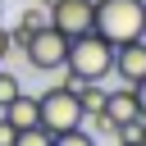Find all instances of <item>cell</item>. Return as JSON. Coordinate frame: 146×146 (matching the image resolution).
<instances>
[{"mask_svg":"<svg viewBox=\"0 0 146 146\" xmlns=\"http://www.w3.org/2000/svg\"><path fill=\"white\" fill-rule=\"evenodd\" d=\"M9 141H14V123L0 114V146H9Z\"/></svg>","mask_w":146,"mask_h":146,"instance_id":"cell-14","label":"cell"},{"mask_svg":"<svg viewBox=\"0 0 146 146\" xmlns=\"http://www.w3.org/2000/svg\"><path fill=\"white\" fill-rule=\"evenodd\" d=\"M50 27L64 36L91 32V0H50Z\"/></svg>","mask_w":146,"mask_h":146,"instance_id":"cell-5","label":"cell"},{"mask_svg":"<svg viewBox=\"0 0 146 146\" xmlns=\"http://www.w3.org/2000/svg\"><path fill=\"white\" fill-rule=\"evenodd\" d=\"M9 50H14V41H9V32L0 27V64H5V55H9Z\"/></svg>","mask_w":146,"mask_h":146,"instance_id":"cell-15","label":"cell"},{"mask_svg":"<svg viewBox=\"0 0 146 146\" xmlns=\"http://www.w3.org/2000/svg\"><path fill=\"white\" fill-rule=\"evenodd\" d=\"M36 114H41V128H46V132H68V128H82L78 87L59 82V87L41 91V96H36Z\"/></svg>","mask_w":146,"mask_h":146,"instance_id":"cell-3","label":"cell"},{"mask_svg":"<svg viewBox=\"0 0 146 146\" xmlns=\"http://www.w3.org/2000/svg\"><path fill=\"white\" fill-rule=\"evenodd\" d=\"M110 68H114L128 87H132V82H141V78H146V41H141V36H137V41H119V46H114V64H110Z\"/></svg>","mask_w":146,"mask_h":146,"instance_id":"cell-6","label":"cell"},{"mask_svg":"<svg viewBox=\"0 0 146 146\" xmlns=\"http://www.w3.org/2000/svg\"><path fill=\"white\" fill-rule=\"evenodd\" d=\"M114 64V46L100 36V32H78L68 36V55H64V73H68V87L78 82H100Z\"/></svg>","mask_w":146,"mask_h":146,"instance_id":"cell-2","label":"cell"},{"mask_svg":"<svg viewBox=\"0 0 146 146\" xmlns=\"http://www.w3.org/2000/svg\"><path fill=\"white\" fill-rule=\"evenodd\" d=\"M23 55H27V64H32V68H46V73H55V68H64L68 36H64V32H55V27L46 23V27H36V32L23 41Z\"/></svg>","mask_w":146,"mask_h":146,"instance_id":"cell-4","label":"cell"},{"mask_svg":"<svg viewBox=\"0 0 146 146\" xmlns=\"http://www.w3.org/2000/svg\"><path fill=\"white\" fill-rule=\"evenodd\" d=\"M105 96H110V91H105L100 82H78V105H82V119H87V114H100V110H105Z\"/></svg>","mask_w":146,"mask_h":146,"instance_id":"cell-9","label":"cell"},{"mask_svg":"<svg viewBox=\"0 0 146 146\" xmlns=\"http://www.w3.org/2000/svg\"><path fill=\"white\" fill-rule=\"evenodd\" d=\"M141 141H146V119H141Z\"/></svg>","mask_w":146,"mask_h":146,"instance_id":"cell-17","label":"cell"},{"mask_svg":"<svg viewBox=\"0 0 146 146\" xmlns=\"http://www.w3.org/2000/svg\"><path fill=\"white\" fill-rule=\"evenodd\" d=\"M91 32L110 46L146 36V0H91Z\"/></svg>","mask_w":146,"mask_h":146,"instance_id":"cell-1","label":"cell"},{"mask_svg":"<svg viewBox=\"0 0 146 146\" xmlns=\"http://www.w3.org/2000/svg\"><path fill=\"white\" fill-rule=\"evenodd\" d=\"M9 146H50V132H46L41 123H36V128H18Z\"/></svg>","mask_w":146,"mask_h":146,"instance_id":"cell-10","label":"cell"},{"mask_svg":"<svg viewBox=\"0 0 146 146\" xmlns=\"http://www.w3.org/2000/svg\"><path fill=\"white\" fill-rule=\"evenodd\" d=\"M0 114L14 123V132H18V128H36V123H41V114H36V96H23V91H18Z\"/></svg>","mask_w":146,"mask_h":146,"instance_id":"cell-8","label":"cell"},{"mask_svg":"<svg viewBox=\"0 0 146 146\" xmlns=\"http://www.w3.org/2000/svg\"><path fill=\"white\" fill-rule=\"evenodd\" d=\"M100 114H110V123H114V128H119V123H132V119H141L132 87H123V91H110V96H105V110H100Z\"/></svg>","mask_w":146,"mask_h":146,"instance_id":"cell-7","label":"cell"},{"mask_svg":"<svg viewBox=\"0 0 146 146\" xmlns=\"http://www.w3.org/2000/svg\"><path fill=\"white\" fill-rule=\"evenodd\" d=\"M50 146H96V137L82 128H68V132H50Z\"/></svg>","mask_w":146,"mask_h":146,"instance_id":"cell-11","label":"cell"},{"mask_svg":"<svg viewBox=\"0 0 146 146\" xmlns=\"http://www.w3.org/2000/svg\"><path fill=\"white\" fill-rule=\"evenodd\" d=\"M119 146H146V141H119Z\"/></svg>","mask_w":146,"mask_h":146,"instance_id":"cell-16","label":"cell"},{"mask_svg":"<svg viewBox=\"0 0 146 146\" xmlns=\"http://www.w3.org/2000/svg\"><path fill=\"white\" fill-rule=\"evenodd\" d=\"M18 91H23V87H18V78H14L9 68H5V73H0V110H5V105H9V100H14Z\"/></svg>","mask_w":146,"mask_h":146,"instance_id":"cell-12","label":"cell"},{"mask_svg":"<svg viewBox=\"0 0 146 146\" xmlns=\"http://www.w3.org/2000/svg\"><path fill=\"white\" fill-rule=\"evenodd\" d=\"M132 96H137V110H141V119H146V78L132 82Z\"/></svg>","mask_w":146,"mask_h":146,"instance_id":"cell-13","label":"cell"}]
</instances>
